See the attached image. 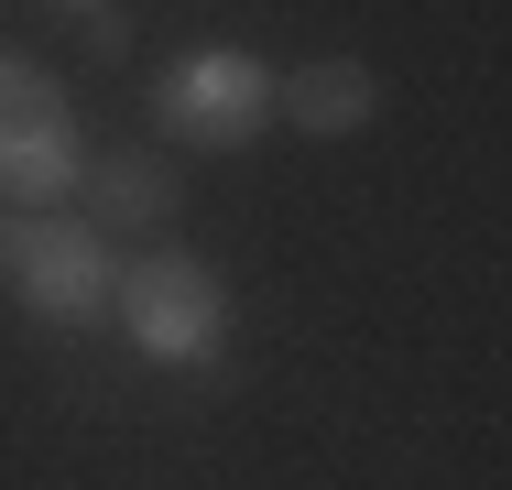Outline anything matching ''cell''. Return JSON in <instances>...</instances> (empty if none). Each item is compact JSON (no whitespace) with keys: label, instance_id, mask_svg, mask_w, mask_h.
Returning a JSON list of instances; mask_svg holds the SVG:
<instances>
[{"label":"cell","instance_id":"obj_1","mask_svg":"<svg viewBox=\"0 0 512 490\" xmlns=\"http://www.w3.org/2000/svg\"><path fill=\"white\" fill-rule=\"evenodd\" d=\"M109 316H120V338H131L142 360H164V371H218V360H229V273L197 262V251H142V262H120Z\"/></svg>","mask_w":512,"mask_h":490},{"label":"cell","instance_id":"obj_2","mask_svg":"<svg viewBox=\"0 0 512 490\" xmlns=\"http://www.w3.org/2000/svg\"><path fill=\"white\" fill-rule=\"evenodd\" d=\"M0 284L22 294V316H44V327H99L109 284H120V251H109L99 218L0 207Z\"/></svg>","mask_w":512,"mask_h":490},{"label":"cell","instance_id":"obj_3","mask_svg":"<svg viewBox=\"0 0 512 490\" xmlns=\"http://www.w3.org/2000/svg\"><path fill=\"white\" fill-rule=\"evenodd\" d=\"M88 186V131L55 66L0 55V207H66Z\"/></svg>","mask_w":512,"mask_h":490},{"label":"cell","instance_id":"obj_4","mask_svg":"<svg viewBox=\"0 0 512 490\" xmlns=\"http://www.w3.org/2000/svg\"><path fill=\"white\" fill-rule=\"evenodd\" d=\"M262 120H273V66L240 44H197L153 77V131L186 153H240V142H262Z\"/></svg>","mask_w":512,"mask_h":490},{"label":"cell","instance_id":"obj_5","mask_svg":"<svg viewBox=\"0 0 512 490\" xmlns=\"http://www.w3.org/2000/svg\"><path fill=\"white\" fill-rule=\"evenodd\" d=\"M273 120L306 131V142H349V131L382 120V77H371L360 55H306V66L273 77Z\"/></svg>","mask_w":512,"mask_h":490},{"label":"cell","instance_id":"obj_6","mask_svg":"<svg viewBox=\"0 0 512 490\" xmlns=\"http://www.w3.org/2000/svg\"><path fill=\"white\" fill-rule=\"evenodd\" d=\"M77 196L99 207V229H164L175 218V164L164 153H99Z\"/></svg>","mask_w":512,"mask_h":490},{"label":"cell","instance_id":"obj_7","mask_svg":"<svg viewBox=\"0 0 512 490\" xmlns=\"http://www.w3.org/2000/svg\"><path fill=\"white\" fill-rule=\"evenodd\" d=\"M120 44H131V11H120V0H109V11H88V55H120Z\"/></svg>","mask_w":512,"mask_h":490},{"label":"cell","instance_id":"obj_8","mask_svg":"<svg viewBox=\"0 0 512 490\" xmlns=\"http://www.w3.org/2000/svg\"><path fill=\"white\" fill-rule=\"evenodd\" d=\"M55 11H109V0H55Z\"/></svg>","mask_w":512,"mask_h":490}]
</instances>
